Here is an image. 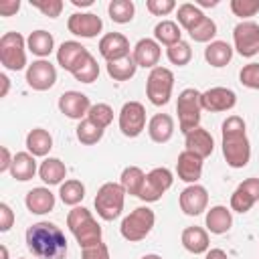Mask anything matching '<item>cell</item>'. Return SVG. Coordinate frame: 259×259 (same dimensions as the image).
Returning a JSON list of instances; mask_svg holds the SVG:
<instances>
[{
	"instance_id": "1",
	"label": "cell",
	"mask_w": 259,
	"mask_h": 259,
	"mask_svg": "<svg viewBox=\"0 0 259 259\" xmlns=\"http://www.w3.org/2000/svg\"><path fill=\"white\" fill-rule=\"evenodd\" d=\"M26 247L38 259H63L67 255V239L59 225L40 221L26 229Z\"/></svg>"
},
{
	"instance_id": "2",
	"label": "cell",
	"mask_w": 259,
	"mask_h": 259,
	"mask_svg": "<svg viewBox=\"0 0 259 259\" xmlns=\"http://www.w3.org/2000/svg\"><path fill=\"white\" fill-rule=\"evenodd\" d=\"M223 156L227 164L235 170L245 168L251 160V144L247 138V125L245 119L239 115H229L223 125Z\"/></svg>"
},
{
	"instance_id": "3",
	"label": "cell",
	"mask_w": 259,
	"mask_h": 259,
	"mask_svg": "<svg viewBox=\"0 0 259 259\" xmlns=\"http://www.w3.org/2000/svg\"><path fill=\"white\" fill-rule=\"evenodd\" d=\"M67 227L73 233L81 249L101 243V225L93 219L91 210L85 206H73L67 214Z\"/></svg>"
},
{
	"instance_id": "4",
	"label": "cell",
	"mask_w": 259,
	"mask_h": 259,
	"mask_svg": "<svg viewBox=\"0 0 259 259\" xmlns=\"http://www.w3.org/2000/svg\"><path fill=\"white\" fill-rule=\"evenodd\" d=\"M123 202H125V190L117 182L101 184L93 200L95 210L103 221H115L123 210Z\"/></svg>"
},
{
	"instance_id": "5",
	"label": "cell",
	"mask_w": 259,
	"mask_h": 259,
	"mask_svg": "<svg viewBox=\"0 0 259 259\" xmlns=\"http://www.w3.org/2000/svg\"><path fill=\"white\" fill-rule=\"evenodd\" d=\"M154 223H156L154 210L150 206H138L127 217H123V221L119 225V233L125 241L138 243L150 235V231L154 229Z\"/></svg>"
},
{
	"instance_id": "6",
	"label": "cell",
	"mask_w": 259,
	"mask_h": 259,
	"mask_svg": "<svg viewBox=\"0 0 259 259\" xmlns=\"http://www.w3.org/2000/svg\"><path fill=\"white\" fill-rule=\"evenodd\" d=\"M200 91L194 87H188L180 91L178 101H176V113H178V125L182 134H188L198 127L200 123Z\"/></svg>"
},
{
	"instance_id": "7",
	"label": "cell",
	"mask_w": 259,
	"mask_h": 259,
	"mask_svg": "<svg viewBox=\"0 0 259 259\" xmlns=\"http://www.w3.org/2000/svg\"><path fill=\"white\" fill-rule=\"evenodd\" d=\"M0 63L8 71H22L26 67V40L20 32H4L0 36Z\"/></svg>"
},
{
	"instance_id": "8",
	"label": "cell",
	"mask_w": 259,
	"mask_h": 259,
	"mask_svg": "<svg viewBox=\"0 0 259 259\" xmlns=\"http://www.w3.org/2000/svg\"><path fill=\"white\" fill-rule=\"evenodd\" d=\"M174 87V73L166 67H156L150 71L146 79V95L152 105H166L172 97Z\"/></svg>"
},
{
	"instance_id": "9",
	"label": "cell",
	"mask_w": 259,
	"mask_h": 259,
	"mask_svg": "<svg viewBox=\"0 0 259 259\" xmlns=\"http://www.w3.org/2000/svg\"><path fill=\"white\" fill-rule=\"evenodd\" d=\"M172 182H174V176L168 168L164 166L154 168L146 174V180H144V186L138 198H142L144 202H158L162 194L172 186Z\"/></svg>"
},
{
	"instance_id": "10",
	"label": "cell",
	"mask_w": 259,
	"mask_h": 259,
	"mask_svg": "<svg viewBox=\"0 0 259 259\" xmlns=\"http://www.w3.org/2000/svg\"><path fill=\"white\" fill-rule=\"evenodd\" d=\"M235 51L241 57H255L259 53V24L253 20H243L233 28Z\"/></svg>"
},
{
	"instance_id": "11",
	"label": "cell",
	"mask_w": 259,
	"mask_h": 259,
	"mask_svg": "<svg viewBox=\"0 0 259 259\" xmlns=\"http://www.w3.org/2000/svg\"><path fill=\"white\" fill-rule=\"evenodd\" d=\"M119 130L125 138H138L146 130V107L140 101H125L121 105Z\"/></svg>"
},
{
	"instance_id": "12",
	"label": "cell",
	"mask_w": 259,
	"mask_h": 259,
	"mask_svg": "<svg viewBox=\"0 0 259 259\" xmlns=\"http://www.w3.org/2000/svg\"><path fill=\"white\" fill-rule=\"evenodd\" d=\"M26 83L34 91H47L57 83V69L51 61L38 59L26 67Z\"/></svg>"
},
{
	"instance_id": "13",
	"label": "cell",
	"mask_w": 259,
	"mask_h": 259,
	"mask_svg": "<svg viewBox=\"0 0 259 259\" xmlns=\"http://www.w3.org/2000/svg\"><path fill=\"white\" fill-rule=\"evenodd\" d=\"M200 105L204 111H210V113L229 111L237 105V95L229 87H210L200 93Z\"/></svg>"
},
{
	"instance_id": "14",
	"label": "cell",
	"mask_w": 259,
	"mask_h": 259,
	"mask_svg": "<svg viewBox=\"0 0 259 259\" xmlns=\"http://www.w3.org/2000/svg\"><path fill=\"white\" fill-rule=\"evenodd\" d=\"M178 202H180V210L188 217H198L206 210L208 206V192L204 186L200 184H188L180 196H178Z\"/></svg>"
},
{
	"instance_id": "15",
	"label": "cell",
	"mask_w": 259,
	"mask_h": 259,
	"mask_svg": "<svg viewBox=\"0 0 259 259\" xmlns=\"http://www.w3.org/2000/svg\"><path fill=\"white\" fill-rule=\"evenodd\" d=\"M67 28L71 34L81 38H93L101 32L103 20L93 12H73L67 20Z\"/></svg>"
},
{
	"instance_id": "16",
	"label": "cell",
	"mask_w": 259,
	"mask_h": 259,
	"mask_svg": "<svg viewBox=\"0 0 259 259\" xmlns=\"http://www.w3.org/2000/svg\"><path fill=\"white\" fill-rule=\"evenodd\" d=\"M257 200H259V178H247L231 194V210L245 214L253 208Z\"/></svg>"
},
{
	"instance_id": "17",
	"label": "cell",
	"mask_w": 259,
	"mask_h": 259,
	"mask_svg": "<svg viewBox=\"0 0 259 259\" xmlns=\"http://www.w3.org/2000/svg\"><path fill=\"white\" fill-rule=\"evenodd\" d=\"M59 109L69 119H79L81 121V119L87 117V113L91 109V101L81 91H65L59 97Z\"/></svg>"
},
{
	"instance_id": "18",
	"label": "cell",
	"mask_w": 259,
	"mask_h": 259,
	"mask_svg": "<svg viewBox=\"0 0 259 259\" xmlns=\"http://www.w3.org/2000/svg\"><path fill=\"white\" fill-rule=\"evenodd\" d=\"M99 55L111 63V61H119L130 53V40L121 34V32H107L105 36H101L99 40Z\"/></svg>"
},
{
	"instance_id": "19",
	"label": "cell",
	"mask_w": 259,
	"mask_h": 259,
	"mask_svg": "<svg viewBox=\"0 0 259 259\" xmlns=\"http://www.w3.org/2000/svg\"><path fill=\"white\" fill-rule=\"evenodd\" d=\"M176 174L182 182H188V184H196L202 176V158L184 150L178 154V160H176Z\"/></svg>"
},
{
	"instance_id": "20",
	"label": "cell",
	"mask_w": 259,
	"mask_h": 259,
	"mask_svg": "<svg viewBox=\"0 0 259 259\" xmlns=\"http://www.w3.org/2000/svg\"><path fill=\"white\" fill-rule=\"evenodd\" d=\"M134 61L138 67H144V69H156L160 57H162V49L158 45L156 38H140L134 47V53H132Z\"/></svg>"
},
{
	"instance_id": "21",
	"label": "cell",
	"mask_w": 259,
	"mask_h": 259,
	"mask_svg": "<svg viewBox=\"0 0 259 259\" xmlns=\"http://www.w3.org/2000/svg\"><path fill=\"white\" fill-rule=\"evenodd\" d=\"M87 55H89V51H87L81 42H77V40H65V42L57 49V63H59L65 71L73 73V71L81 65V61H83Z\"/></svg>"
},
{
	"instance_id": "22",
	"label": "cell",
	"mask_w": 259,
	"mask_h": 259,
	"mask_svg": "<svg viewBox=\"0 0 259 259\" xmlns=\"http://www.w3.org/2000/svg\"><path fill=\"white\" fill-rule=\"evenodd\" d=\"M184 146H186L188 152H192V154H196V156H200L204 160V158H208L212 154L214 140H212V136H210L208 130H204V127L198 125L196 130L184 134Z\"/></svg>"
},
{
	"instance_id": "23",
	"label": "cell",
	"mask_w": 259,
	"mask_h": 259,
	"mask_svg": "<svg viewBox=\"0 0 259 259\" xmlns=\"http://www.w3.org/2000/svg\"><path fill=\"white\" fill-rule=\"evenodd\" d=\"M24 204L32 214H47L55 208V194L45 186H36L26 192Z\"/></svg>"
},
{
	"instance_id": "24",
	"label": "cell",
	"mask_w": 259,
	"mask_h": 259,
	"mask_svg": "<svg viewBox=\"0 0 259 259\" xmlns=\"http://www.w3.org/2000/svg\"><path fill=\"white\" fill-rule=\"evenodd\" d=\"M180 241H182V247H184L188 253H192V255H202V253H206L208 247H210L208 233H206L202 227H196V225H194V227H186V229L182 231Z\"/></svg>"
},
{
	"instance_id": "25",
	"label": "cell",
	"mask_w": 259,
	"mask_h": 259,
	"mask_svg": "<svg viewBox=\"0 0 259 259\" xmlns=\"http://www.w3.org/2000/svg\"><path fill=\"white\" fill-rule=\"evenodd\" d=\"M148 136L156 144H166L174 136V119L168 113H156L148 121Z\"/></svg>"
},
{
	"instance_id": "26",
	"label": "cell",
	"mask_w": 259,
	"mask_h": 259,
	"mask_svg": "<svg viewBox=\"0 0 259 259\" xmlns=\"http://www.w3.org/2000/svg\"><path fill=\"white\" fill-rule=\"evenodd\" d=\"M206 229L212 233V235H223L227 233L231 227H233V214H231V208L223 206V204H217V206H210V210H206Z\"/></svg>"
},
{
	"instance_id": "27",
	"label": "cell",
	"mask_w": 259,
	"mask_h": 259,
	"mask_svg": "<svg viewBox=\"0 0 259 259\" xmlns=\"http://www.w3.org/2000/svg\"><path fill=\"white\" fill-rule=\"evenodd\" d=\"M36 160L30 152H18L14 154L12 166H10V176L18 182H26L36 174Z\"/></svg>"
},
{
	"instance_id": "28",
	"label": "cell",
	"mask_w": 259,
	"mask_h": 259,
	"mask_svg": "<svg viewBox=\"0 0 259 259\" xmlns=\"http://www.w3.org/2000/svg\"><path fill=\"white\" fill-rule=\"evenodd\" d=\"M231 59H233V47L227 40H212L204 49V61L210 67H217V69L227 67Z\"/></svg>"
},
{
	"instance_id": "29",
	"label": "cell",
	"mask_w": 259,
	"mask_h": 259,
	"mask_svg": "<svg viewBox=\"0 0 259 259\" xmlns=\"http://www.w3.org/2000/svg\"><path fill=\"white\" fill-rule=\"evenodd\" d=\"M38 176L45 184L55 186V184H63L65 176H67V166L63 160L59 158H45L38 166Z\"/></svg>"
},
{
	"instance_id": "30",
	"label": "cell",
	"mask_w": 259,
	"mask_h": 259,
	"mask_svg": "<svg viewBox=\"0 0 259 259\" xmlns=\"http://www.w3.org/2000/svg\"><path fill=\"white\" fill-rule=\"evenodd\" d=\"M26 49H28L32 55L45 59V57H49V55L55 51V38H53L51 32H47V30H42V28H40V30H32V32L28 34V38H26Z\"/></svg>"
},
{
	"instance_id": "31",
	"label": "cell",
	"mask_w": 259,
	"mask_h": 259,
	"mask_svg": "<svg viewBox=\"0 0 259 259\" xmlns=\"http://www.w3.org/2000/svg\"><path fill=\"white\" fill-rule=\"evenodd\" d=\"M51 148H53V136L47 132V130H42V127H34V130H30L28 132V136H26V150L36 158H42V156H47L49 152H51Z\"/></svg>"
},
{
	"instance_id": "32",
	"label": "cell",
	"mask_w": 259,
	"mask_h": 259,
	"mask_svg": "<svg viewBox=\"0 0 259 259\" xmlns=\"http://www.w3.org/2000/svg\"><path fill=\"white\" fill-rule=\"evenodd\" d=\"M144 180H146V174L140 166H127V168H123V172L119 176V184L123 186L125 194H130V196H140Z\"/></svg>"
},
{
	"instance_id": "33",
	"label": "cell",
	"mask_w": 259,
	"mask_h": 259,
	"mask_svg": "<svg viewBox=\"0 0 259 259\" xmlns=\"http://www.w3.org/2000/svg\"><path fill=\"white\" fill-rule=\"evenodd\" d=\"M154 38L158 40V45H166L172 47L176 42L182 40V30L178 26V22L174 20H162L154 26Z\"/></svg>"
},
{
	"instance_id": "34",
	"label": "cell",
	"mask_w": 259,
	"mask_h": 259,
	"mask_svg": "<svg viewBox=\"0 0 259 259\" xmlns=\"http://www.w3.org/2000/svg\"><path fill=\"white\" fill-rule=\"evenodd\" d=\"M136 61L132 55L119 59V61H111L107 63V75L113 79V81H130L134 75H136Z\"/></svg>"
},
{
	"instance_id": "35",
	"label": "cell",
	"mask_w": 259,
	"mask_h": 259,
	"mask_svg": "<svg viewBox=\"0 0 259 259\" xmlns=\"http://www.w3.org/2000/svg\"><path fill=\"white\" fill-rule=\"evenodd\" d=\"M176 18H178V26H182L186 32H190V30L204 18V12H202L196 4L184 2V4L178 6V10H176Z\"/></svg>"
},
{
	"instance_id": "36",
	"label": "cell",
	"mask_w": 259,
	"mask_h": 259,
	"mask_svg": "<svg viewBox=\"0 0 259 259\" xmlns=\"http://www.w3.org/2000/svg\"><path fill=\"white\" fill-rule=\"evenodd\" d=\"M59 196H61L63 204L79 206V202L85 198V186L81 180H65L59 188Z\"/></svg>"
},
{
	"instance_id": "37",
	"label": "cell",
	"mask_w": 259,
	"mask_h": 259,
	"mask_svg": "<svg viewBox=\"0 0 259 259\" xmlns=\"http://www.w3.org/2000/svg\"><path fill=\"white\" fill-rule=\"evenodd\" d=\"M109 18L117 24H127L132 22L134 14H136V4L132 0H111L107 6Z\"/></svg>"
},
{
	"instance_id": "38",
	"label": "cell",
	"mask_w": 259,
	"mask_h": 259,
	"mask_svg": "<svg viewBox=\"0 0 259 259\" xmlns=\"http://www.w3.org/2000/svg\"><path fill=\"white\" fill-rule=\"evenodd\" d=\"M77 81H81V83H93L97 77H99V65H97V61H95V57L89 53L83 61H81V65L71 73Z\"/></svg>"
},
{
	"instance_id": "39",
	"label": "cell",
	"mask_w": 259,
	"mask_h": 259,
	"mask_svg": "<svg viewBox=\"0 0 259 259\" xmlns=\"http://www.w3.org/2000/svg\"><path fill=\"white\" fill-rule=\"evenodd\" d=\"M103 132H105V130L97 127L93 121H89V119L85 117V119H81L79 125H77V140H79L83 146H93V144H97V142L103 138Z\"/></svg>"
},
{
	"instance_id": "40",
	"label": "cell",
	"mask_w": 259,
	"mask_h": 259,
	"mask_svg": "<svg viewBox=\"0 0 259 259\" xmlns=\"http://www.w3.org/2000/svg\"><path fill=\"white\" fill-rule=\"evenodd\" d=\"M188 34H190V38L194 42H212V38L217 34V22L212 18L204 16Z\"/></svg>"
},
{
	"instance_id": "41",
	"label": "cell",
	"mask_w": 259,
	"mask_h": 259,
	"mask_svg": "<svg viewBox=\"0 0 259 259\" xmlns=\"http://www.w3.org/2000/svg\"><path fill=\"white\" fill-rule=\"evenodd\" d=\"M166 57H168V61L172 65L184 67L192 59V49H190V45L186 40H180V42H176V45H172V47L166 49Z\"/></svg>"
},
{
	"instance_id": "42",
	"label": "cell",
	"mask_w": 259,
	"mask_h": 259,
	"mask_svg": "<svg viewBox=\"0 0 259 259\" xmlns=\"http://www.w3.org/2000/svg\"><path fill=\"white\" fill-rule=\"evenodd\" d=\"M87 119L93 121L97 127L105 130L113 121V109L107 103H93L91 109H89V113H87Z\"/></svg>"
},
{
	"instance_id": "43",
	"label": "cell",
	"mask_w": 259,
	"mask_h": 259,
	"mask_svg": "<svg viewBox=\"0 0 259 259\" xmlns=\"http://www.w3.org/2000/svg\"><path fill=\"white\" fill-rule=\"evenodd\" d=\"M231 12L239 18H251L259 12V0H231Z\"/></svg>"
},
{
	"instance_id": "44",
	"label": "cell",
	"mask_w": 259,
	"mask_h": 259,
	"mask_svg": "<svg viewBox=\"0 0 259 259\" xmlns=\"http://www.w3.org/2000/svg\"><path fill=\"white\" fill-rule=\"evenodd\" d=\"M30 6L40 10L49 18H57V16H61L65 4H63V0H30Z\"/></svg>"
},
{
	"instance_id": "45",
	"label": "cell",
	"mask_w": 259,
	"mask_h": 259,
	"mask_svg": "<svg viewBox=\"0 0 259 259\" xmlns=\"http://www.w3.org/2000/svg\"><path fill=\"white\" fill-rule=\"evenodd\" d=\"M241 85L249 89H259V63H249L239 71Z\"/></svg>"
},
{
	"instance_id": "46",
	"label": "cell",
	"mask_w": 259,
	"mask_h": 259,
	"mask_svg": "<svg viewBox=\"0 0 259 259\" xmlns=\"http://www.w3.org/2000/svg\"><path fill=\"white\" fill-rule=\"evenodd\" d=\"M146 8L154 16H168L176 8V2L174 0H148L146 2Z\"/></svg>"
},
{
	"instance_id": "47",
	"label": "cell",
	"mask_w": 259,
	"mask_h": 259,
	"mask_svg": "<svg viewBox=\"0 0 259 259\" xmlns=\"http://www.w3.org/2000/svg\"><path fill=\"white\" fill-rule=\"evenodd\" d=\"M81 259H111V257H109L107 245L101 241L97 245H91V247L81 249Z\"/></svg>"
},
{
	"instance_id": "48",
	"label": "cell",
	"mask_w": 259,
	"mask_h": 259,
	"mask_svg": "<svg viewBox=\"0 0 259 259\" xmlns=\"http://www.w3.org/2000/svg\"><path fill=\"white\" fill-rule=\"evenodd\" d=\"M14 225V212L6 202H0V231L6 233Z\"/></svg>"
},
{
	"instance_id": "49",
	"label": "cell",
	"mask_w": 259,
	"mask_h": 259,
	"mask_svg": "<svg viewBox=\"0 0 259 259\" xmlns=\"http://www.w3.org/2000/svg\"><path fill=\"white\" fill-rule=\"evenodd\" d=\"M20 8L18 0H2L0 2V16H14Z\"/></svg>"
},
{
	"instance_id": "50",
	"label": "cell",
	"mask_w": 259,
	"mask_h": 259,
	"mask_svg": "<svg viewBox=\"0 0 259 259\" xmlns=\"http://www.w3.org/2000/svg\"><path fill=\"white\" fill-rule=\"evenodd\" d=\"M2 162H0V172H6V170H10V166H12V160H14V156H10V152H8V148L6 146H2Z\"/></svg>"
},
{
	"instance_id": "51",
	"label": "cell",
	"mask_w": 259,
	"mask_h": 259,
	"mask_svg": "<svg viewBox=\"0 0 259 259\" xmlns=\"http://www.w3.org/2000/svg\"><path fill=\"white\" fill-rule=\"evenodd\" d=\"M204 259H229V255L223 249H208L204 253Z\"/></svg>"
},
{
	"instance_id": "52",
	"label": "cell",
	"mask_w": 259,
	"mask_h": 259,
	"mask_svg": "<svg viewBox=\"0 0 259 259\" xmlns=\"http://www.w3.org/2000/svg\"><path fill=\"white\" fill-rule=\"evenodd\" d=\"M0 83H2V91H0V97H6L8 95V89H10V79L6 73L0 75Z\"/></svg>"
},
{
	"instance_id": "53",
	"label": "cell",
	"mask_w": 259,
	"mask_h": 259,
	"mask_svg": "<svg viewBox=\"0 0 259 259\" xmlns=\"http://www.w3.org/2000/svg\"><path fill=\"white\" fill-rule=\"evenodd\" d=\"M219 4V0H196V6L200 8V6H217Z\"/></svg>"
},
{
	"instance_id": "54",
	"label": "cell",
	"mask_w": 259,
	"mask_h": 259,
	"mask_svg": "<svg viewBox=\"0 0 259 259\" xmlns=\"http://www.w3.org/2000/svg\"><path fill=\"white\" fill-rule=\"evenodd\" d=\"M71 2H73V6H81V8H83V6H91V4H93V0H71Z\"/></svg>"
},
{
	"instance_id": "55",
	"label": "cell",
	"mask_w": 259,
	"mask_h": 259,
	"mask_svg": "<svg viewBox=\"0 0 259 259\" xmlns=\"http://www.w3.org/2000/svg\"><path fill=\"white\" fill-rule=\"evenodd\" d=\"M142 259H162L160 255H156V253H148V255H144Z\"/></svg>"
},
{
	"instance_id": "56",
	"label": "cell",
	"mask_w": 259,
	"mask_h": 259,
	"mask_svg": "<svg viewBox=\"0 0 259 259\" xmlns=\"http://www.w3.org/2000/svg\"><path fill=\"white\" fill-rule=\"evenodd\" d=\"M0 253H2V259H8V249H6L4 245L0 247Z\"/></svg>"
},
{
	"instance_id": "57",
	"label": "cell",
	"mask_w": 259,
	"mask_h": 259,
	"mask_svg": "<svg viewBox=\"0 0 259 259\" xmlns=\"http://www.w3.org/2000/svg\"><path fill=\"white\" fill-rule=\"evenodd\" d=\"M20 259H24V257H20Z\"/></svg>"
}]
</instances>
